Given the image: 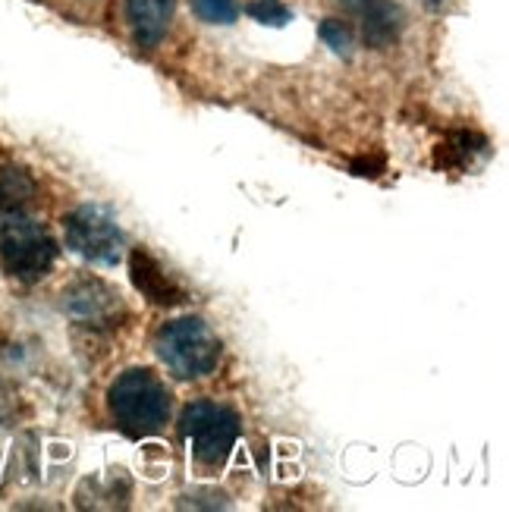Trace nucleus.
Wrapping results in <instances>:
<instances>
[{
	"mask_svg": "<svg viewBox=\"0 0 509 512\" xmlns=\"http://www.w3.org/2000/svg\"><path fill=\"white\" fill-rule=\"evenodd\" d=\"M170 390L151 368L123 371L107 390V409L129 437H151L170 421Z\"/></svg>",
	"mask_w": 509,
	"mask_h": 512,
	"instance_id": "obj_1",
	"label": "nucleus"
},
{
	"mask_svg": "<svg viewBox=\"0 0 509 512\" xmlns=\"http://www.w3.org/2000/svg\"><path fill=\"white\" fill-rule=\"evenodd\" d=\"M154 352L180 381H202L220 365V337L202 318H173L154 333Z\"/></svg>",
	"mask_w": 509,
	"mask_h": 512,
	"instance_id": "obj_2",
	"label": "nucleus"
},
{
	"mask_svg": "<svg viewBox=\"0 0 509 512\" xmlns=\"http://www.w3.org/2000/svg\"><path fill=\"white\" fill-rule=\"evenodd\" d=\"M57 261V242L38 220L10 214L0 224V271L19 283H38L51 274Z\"/></svg>",
	"mask_w": 509,
	"mask_h": 512,
	"instance_id": "obj_3",
	"label": "nucleus"
},
{
	"mask_svg": "<svg viewBox=\"0 0 509 512\" xmlns=\"http://www.w3.org/2000/svg\"><path fill=\"white\" fill-rule=\"evenodd\" d=\"M239 431V415L224 403H211V399H198L180 415V434L189 440L195 462L205 469H220L230 459Z\"/></svg>",
	"mask_w": 509,
	"mask_h": 512,
	"instance_id": "obj_4",
	"label": "nucleus"
},
{
	"mask_svg": "<svg viewBox=\"0 0 509 512\" xmlns=\"http://www.w3.org/2000/svg\"><path fill=\"white\" fill-rule=\"evenodd\" d=\"M63 233L66 246L85 261L101 267H117L123 261L126 233L117 224V217L101 205H79L70 211L63 220Z\"/></svg>",
	"mask_w": 509,
	"mask_h": 512,
	"instance_id": "obj_5",
	"label": "nucleus"
},
{
	"mask_svg": "<svg viewBox=\"0 0 509 512\" xmlns=\"http://www.w3.org/2000/svg\"><path fill=\"white\" fill-rule=\"evenodd\" d=\"M63 315L79 327L88 330H120L129 321L126 299L120 296L117 286H110L98 277H79L60 293Z\"/></svg>",
	"mask_w": 509,
	"mask_h": 512,
	"instance_id": "obj_6",
	"label": "nucleus"
},
{
	"mask_svg": "<svg viewBox=\"0 0 509 512\" xmlns=\"http://www.w3.org/2000/svg\"><path fill=\"white\" fill-rule=\"evenodd\" d=\"M343 10L359 22L368 48L384 51L403 35L406 13L396 0H340Z\"/></svg>",
	"mask_w": 509,
	"mask_h": 512,
	"instance_id": "obj_7",
	"label": "nucleus"
},
{
	"mask_svg": "<svg viewBox=\"0 0 509 512\" xmlns=\"http://www.w3.org/2000/svg\"><path fill=\"white\" fill-rule=\"evenodd\" d=\"M129 280L142 293V299H148L158 308H176V305L186 302V289L173 277H167L164 267L154 261L145 249L129 252Z\"/></svg>",
	"mask_w": 509,
	"mask_h": 512,
	"instance_id": "obj_8",
	"label": "nucleus"
},
{
	"mask_svg": "<svg viewBox=\"0 0 509 512\" xmlns=\"http://www.w3.org/2000/svg\"><path fill=\"white\" fill-rule=\"evenodd\" d=\"M176 0H126V22L139 48H158L167 38Z\"/></svg>",
	"mask_w": 509,
	"mask_h": 512,
	"instance_id": "obj_9",
	"label": "nucleus"
},
{
	"mask_svg": "<svg viewBox=\"0 0 509 512\" xmlns=\"http://www.w3.org/2000/svg\"><path fill=\"white\" fill-rule=\"evenodd\" d=\"M38 195V186L22 167H0V211L22 214Z\"/></svg>",
	"mask_w": 509,
	"mask_h": 512,
	"instance_id": "obj_10",
	"label": "nucleus"
},
{
	"mask_svg": "<svg viewBox=\"0 0 509 512\" xmlns=\"http://www.w3.org/2000/svg\"><path fill=\"white\" fill-rule=\"evenodd\" d=\"M484 148H488V139L478 136V132H453V136L447 139V145H440V161L437 164L466 170L475 154H481Z\"/></svg>",
	"mask_w": 509,
	"mask_h": 512,
	"instance_id": "obj_11",
	"label": "nucleus"
},
{
	"mask_svg": "<svg viewBox=\"0 0 509 512\" xmlns=\"http://www.w3.org/2000/svg\"><path fill=\"white\" fill-rule=\"evenodd\" d=\"M192 13L208 26H230L239 19L242 7L236 0H192Z\"/></svg>",
	"mask_w": 509,
	"mask_h": 512,
	"instance_id": "obj_12",
	"label": "nucleus"
},
{
	"mask_svg": "<svg viewBox=\"0 0 509 512\" xmlns=\"http://www.w3.org/2000/svg\"><path fill=\"white\" fill-rule=\"evenodd\" d=\"M318 35H321V41H324L334 54L352 57V48H356V35H352L349 22H343V19H324V22H321V29H318Z\"/></svg>",
	"mask_w": 509,
	"mask_h": 512,
	"instance_id": "obj_13",
	"label": "nucleus"
},
{
	"mask_svg": "<svg viewBox=\"0 0 509 512\" xmlns=\"http://www.w3.org/2000/svg\"><path fill=\"white\" fill-rule=\"evenodd\" d=\"M246 13L264 26H286L293 19L290 7H283L280 0H252V4H246Z\"/></svg>",
	"mask_w": 509,
	"mask_h": 512,
	"instance_id": "obj_14",
	"label": "nucleus"
},
{
	"mask_svg": "<svg viewBox=\"0 0 509 512\" xmlns=\"http://www.w3.org/2000/svg\"><path fill=\"white\" fill-rule=\"evenodd\" d=\"M13 412H16V396H13V390H7L4 384H0V425L10 421Z\"/></svg>",
	"mask_w": 509,
	"mask_h": 512,
	"instance_id": "obj_15",
	"label": "nucleus"
},
{
	"mask_svg": "<svg viewBox=\"0 0 509 512\" xmlns=\"http://www.w3.org/2000/svg\"><path fill=\"white\" fill-rule=\"evenodd\" d=\"M447 4H450V0H428L431 10H447Z\"/></svg>",
	"mask_w": 509,
	"mask_h": 512,
	"instance_id": "obj_16",
	"label": "nucleus"
}]
</instances>
